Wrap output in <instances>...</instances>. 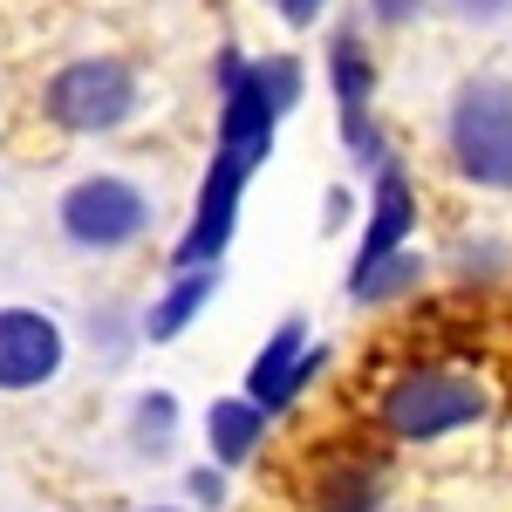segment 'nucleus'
I'll return each instance as SVG.
<instances>
[{
  "mask_svg": "<svg viewBox=\"0 0 512 512\" xmlns=\"http://www.w3.org/2000/svg\"><path fill=\"white\" fill-rule=\"evenodd\" d=\"M301 62L294 55H260L246 62L239 48H219V137H212V158L198 178L192 198V226L171 246V274H192V267H219L226 239L239 226V198L253 185V171L274 151L280 117L301 103Z\"/></svg>",
  "mask_w": 512,
  "mask_h": 512,
  "instance_id": "1",
  "label": "nucleus"
},
{
  "mask_svg": "<svg viewBox=\"0 0 512 512\" xmlns=\"http://www.w3.org/2000/svg\"><path fill=\"white\" fill-rule=\"evenodd\" d=\"M369 417L390 444H444L492 417V390L465 362H403L383 376Z\"/></svg>",
  "mask_w": 512,
  "mask_h": 512,
  "instance_id": "2",
  "label": "nucleus"
},
{
  "mask_svg": "<svg viewBox=\"0 0 512 512\" xmlns=\"http://www.w3.org/2000/svg\"><path fill=\"white\" fill-rule=\"evenodd\" d=\"M41 110L69 137H110V130H123L144 110V76L123 55H76V62H62L48 76Z\"/></svg>",
  "mask_w": 512,
  "mask_h": 512,
  "instance_id": "3",
  "label": "nucleus"
},
{
  "mask_svg": "<svg viewBox=\"0 0 512 512\" xmlns=\"http://www.w3.org/2000/svg\"><path fill=\"white\" fill-rule=\"evenodd\" d=\"M444 144L458 178H472L485 192H512V82L499 76H465L451 89V117Z\"/></svg>",
  "mask_w": 512,
  "mask_h": 512,
  "instance_id": "4",
  "label": "nucleus"
},
{
  "mask_svg": "<svg viewBox=\"0 0 512 512\" xmlns=\"http://www.w3.org/2000/svg\"><path fill=\"white\" fill-rule=\"evenodd\" d=\"M55 219H62V239L82 246V253H123V246H137V239L151 233L158 205L123 171H89V178H76L62 192Z\"/></svg>",
  "mask_w": 512,
  "mask_h": 512,
  "instance_id": "5",
  "label": "nucleus"
},
{
  "mask_svg": "<svg viewBox=\"0 0 512 512\" xmlns=\"http://www.w3.org/2000/svg\"><path fill=\"white\" fill-rule=\"evenodd\" d=\"M328 89H335V117H342V144H349V158L362 171H383L390 164V144H383V130H376V62H369V48L355 41V28L328 41Z\"/></svg>",
  "mask_w": 512,
  "mask_h": 512,
  "instance_id": "6",
  "label": "nucleus"
},
{
  "mask_svg": "<svg viewBox=\"0 0 512 512\" xmlns=\"http://www.w3.org/2000/svg\"><path fill=\"white\" fill-rule=\"evenodd\" d=\"M301 499L308 512H390V465L362 444H335L308 465Z\"/></svg>",
  "mask_w": 512,
  "mask_h": 512,
  "instance_id": "7",
  "label": "nucleus"
},
{
  "mask_svg": "<svg viewBox=\"0 0 512 512\" xmlns=\"http://www.w3.org/2000/svg\"><path fill=\"white\" fill-rule=\"evenodd\" d=\"M321 369H328V349L308 342V321H301V315H287L274 335L260 342L253 369H246V403H260V410L274 417V410H287L294 396L315 383Z\"/></svg>",
  "mask_w": 512,
  "mask_h": 512,
  "instance_id": "8",
  "label": "nucleus"
},
{
  "mask_svg": "<svg viewBox=\"0 0 512 512\" xmlns=\"http://www.w3.org/2000/svg\"><path fill=\"white\" fill-rule=\"evenodd\" d=\"M62 362H69V335L48 308H0V390H41L62 376Z\"/></svg>",
  "mask_w": 512,
  "mask_h": 512,
  "instance_id": "9",
  "label": "nucleus"
},
{
  "mask_svg": "<svg viewBox=\"0 0 512 512\" xmlns=\"http://www.w3.org/2000/svg\"><path fill=\"white\" fill-rule=\"evenodd\" d=\"M410 233H417V185L403 164H383L376 185H369V226H362V246H355V274L362 267H383L396 253H410Z\"/></svg>",
  "mask_w": 512,
  "mask_h": 512,
  "instance_id": "10",
  "label": "nucleus"
},
{
  "mask_svg": "<svg viewBox=\"0 0 512 512\" xmlns=\"http://www.w3.org/2000/svg\"><path fill=\"white\" fill-rule=\"evenodd\" d=\"M219 294V267H192V274H171V287H164L158 301L144 308V321H137V335L144 342H178L185 328H192V315H205V301Z\"/></svg>",
  "mask_w": 512,
  "mask_h": 512,
  "instance_id": "11",
  "label": "nucleus"
},
{
  "mask_svg": "<svg viewBox=\"0 0 512 512\" xmlns=\"http://www.w3.org/2000/svg\"><path fill=\"white\" fill-rule=\"evenodd\" d=\"M267 410L260 403H246V396H219L212 410H205V444H212V458H219V472H233L246 458H260V437H267Z\"/></svg>",
  "mask_w": 512,
  "mask_h": 512,
  "instance_id": "12",
  "label": "nucleus"
},
{
  "mask_svg": "<svg viewBox=\"0 0 512 512\" xmlns=\"http://www.w3.org/2000/svg\"><path fill=\"white\" fill-rule=\"evenodd\" d=\"M178 437V396L171 390H144L130 403V451L137 458H164Z\"/></svg>",
  "mask_w": 512,
  "mask_h": 512,
  "instance_id": "13",
  "label": "nucleus"
},
{
  "mask_svg": "<svg viewBox=\"0 0 512 512\" xmlns=\"http://www.w3.org/2000/svg\"><path fill=\"white\" fill-rule=\"evenodd\" d=\"M410 287H424V260H417V253H396V260H383V267H362V274H349V301L383 308V301H403Z\"/></svg>",
  "mask_w": 512,
  "mask_h": 512,
  "instance_id": "14",
  "label": "nucleus"
},
{
  "mask_svg": "<svg viewBox=\"0 0 512 512\" xmlns=\"http://www.w3.org/2000/svg\"><path fill=\"white\" fill-rule=\"evenodd\" d=\"M185 499H192V506H226V472H219V465H212V472H205V465H192V472H185Z\"/></svg>",
  "mask_w": 512,
  "mask_h": 512,
  "instance_id": "15",
  "label": "nucleus"
},
{
  "mask_svg": "<svg viewBox=\"0 0 512 512\" xmlns=\"http://www.w3.org/2000/svg\"><path fill=\"white\" fill-rule=\"evenodd\" d=\"M369 14H376L383 28H403V21H417V14H424V0H369Z\"/></svg>",
  "mask_w": 512,
  "mask_h": 512,
  "instance_id": "16",
  "label": "nucleus"
},
{
  "mask_svg": "<svg viewBox=\"0 0 512 512\" xmlns=\"http://www.w3.org/2000/svg\"><path fill=\"white\" fill-rule=\"evenodd\" d=\"M328 0H280V14H287V28H315V14Z\"/></svg>",
  "mask_w": 512,
  "mask_h": 512,
  "instance_id": "17",
  "label": "nucleus"
},
{
  "mask_svg": "<svg viewBox=\"0 0 512 512\" xmlns=\"http://www.w3.org/2000/svg\"><path fill=\"white\" fill-rule=\"evenodd\" d=\"M349 212H355V198L335 185V192H328V226H349Z\"/></svg>",
  "mask_w": 512,
  "mask_h": 512,
  "instance_id": "18",
  "label": "nucleus"
},
{
  "mask_svg": "<svg viewBox=\"0 0 512 512\" xmlns=\"http://www.w3.org/2000/svg\"><path fill=\"white\" fill-rule=\"evenodd\" d=\"M144 512H192V506H144Z\"/></svg>",
  "mask_w": 512,
  "mask_h": 512,
  "instance_id": "19",
  "label": "nucleus"
}]
</instances>
